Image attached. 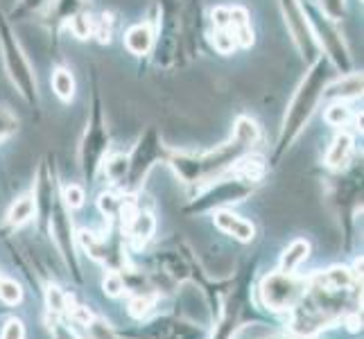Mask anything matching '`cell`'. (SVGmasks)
<instances>
[{"mask_svg": "<svg viewBox=\"0 0 364 339\" xmlns=\"http://www.w3.org/2000/svg\"><path fill=\"white\" fill-rule=\"evenodd\" d=\"M353 154H355V138L350 136L348 131L342 129L340 134L333 138V143L328 145V149H326L323 163L331 170H342V168H346L348 163H350Z\"/></svg>", "mask_w": 364, "mask_h": 339, "instance_id": "19", "label": "cell"}, {"mask_svg": "<svg viewBox=\"0 0 364 339\" xmlns=\"http://www.w3.org/2000/svg\"><path fill=\"white\" fill-rule=\"evenodd\" d=\"M249 152H254V145L233 134L227 143L213 147L208 152H170L168 166L174 170L181 183L202 190L204 185L229 174L235 163Z\"/></svg>", "mask_w": 364, "mask_h": 339, "instance_id": "4", "label": "cell"}, {"mask_svg": "<svg viewBox=\"0 0 364 339\" xmlns=\"http://www.w3.org/2000/svg\"><path fill=\"white\" fill-rule=\"evenodd\" d=\"M360 95H362V72L358 70L340 75L323 91V97L333 99V102H348V99H358Z\"/></svg>", "mask_w": 364, "mask_h": 339, "instance_id": "18", "label": "cell"}, {"mask_svg": "<svg viewBox=\"0 0 364 339\" xmlns=\"http://www.w3.org/2000/svg\"><path fill=\"white\" fill-rule=\"evenodd\" d=\"M86 5H89V0H50V23H53V28L57 30L59 25H66L73 16L82 14L86 11Z\"/></svg>", "mask_w": 364, "mask_h": 339, "instance_id": "21", "label": "cell"}, {"mask_svg": "<svg viewBox=\"0 0 364 339\" xmlns=\"http://www.w3.org/2000/svg\"><path fill=\"white\" fill-rule=\"evenodd\" d=\"M154 41H156V34L149 23H138L124 32V48L136 57L149 55V50L154 48Z\"/></svg>", "mask_w": 364, "mask_h": 339, "instance_id": "20", "label": "cell"}, {"mask_svg": "<svg viewBox=\"0 0 364 339\" xmlns=\"http://www.w3.org/2000/svg\"><path fill=\"white\" fill-rule=\"evenodd\" d=\"M61 199H64V204L70 210L73 208H80L86 202V190H84L82 185H77V183H70V185L64 188V190H61Z\"/></svg>", "mask_w": 364, "mask_h": 339, "instance_id": "35", "label": "cell"}, {"mask_svg": "<svg viewBox=\"0 0 364 339\" xmlns=\"http://www.w3.org/2000/svg\"><path fill=\"white\" fill-rule=\"evenodd\" d=\"M34 204L36 215L41 217L43 226L55 237L57 249L61 258H64L66 267L70 269L73 279L82 283V265L77 256V233H75L70 208L61 199V190L57 183V170L55 163L48 158L41 161L39 170H36V188H34Z\"/></svg>", "mask_w": 364, "mask_h": 339, "instance_id": "2", "label": "cell"}, {"mask_svg": "<svg viewBox=\"0 0 364 339\" xmlns=\"http://www.w3.org/2000/svg\"><path fill=\"white\" fill-rule=\"evenodd\" d=\"M333 80H335V68L331 66V61L326 57H319L315 64H310L308 72L304 75V80H301L296 86L290 104H287L272 163L279 161L287 149L294 145V141L301 136V131L308 127L310 118L315 116L319 102L323 99L326 86H328Z\"/></svg>", "mask_w": 364, "mask_h": 339, "instance_id": "3", "label": "cell"}, {"mask_svg": "<svg viewBox=\"0 0 364 339\" xmlns=\"http://www.w3.org/2000/svg\"><path fill=\"white\" fill-rule=\"evenodd\" d=\"M120 226H122V235L127 237L136 249H143L156 233V217L147 208L136 206Z\"/></svg>", "mask_w": 364, "mask_h": 339, "instance_id": "16", "label": "cell"}, {"mask_svg": "<svg viewBox=\"0 0 364 339\" xmlns=\"http://www.w3.org/2000/svg\"><path fill=\"white\" fill-rule=\"evenodd\" d=\"M213 25L215 30H227L235 36L237 48H249L254 43V30H251V21H249V11L240 5L233 7H215L213 9Z\"/></svg>", "mask_w": 364, "mask_h": 339, "instance_id": "14", "label": "cell"}, {"mask_svg": "<svg viewBox=\"0 0 364 339\" xmlns=\"http://www.w3.org/2000/svg\"><path fill=\"white\" fill-rule=\"evenodd\" d=\"M213 224H215L224 235H231L233 240H237V242L247 244V242H254V237H256L254 222L240 217L237 212H233L229 208L213 210Z\"/></svg>", "mask_w": 364, "mask_h": 339, "instance_id": "17", "label": "cell"}, {"mask_svg": "<svg viewBox=\"0 0 364 339\" xmlns=\"http://www.w3.org/2000/svg\"><path fill=\"white\" fill-rule=\"evenodd\" d=\"M46 325H48V333L53 339H82L77 333H75L70 325L64 321V317H57V315H50L48 312V319H46Z\"/></svg>", "mask_w": 364, "mask_h": 339, "instance_id": "29", "label": "cell"}, {"mask_svg": "<svg viewBox=\"0 0 364 339\" xmlns=\"http://www.w3.org/2000/svg\"><path fill=\"white\" fill-rule=\"evenodd\" d=\"M111 34H114V16L102 14V16L93 18V36L100 43H109Z\"/></svg>", "mask_w": 364, "mask_h": 339, "instance_id": "33", "label": "cell"}, {"mask_svg": "<svg viewBox=\"0 0 364 339\" xmlns=\"http://www.w3.org/2000/svg\"><path fill=\"white\" fill-rule=\"evenodd\" d=\"M109 147H111V136H109L107 118H105L102 97H100L97 86H93L89 122H86V129L80 143V170H82L84 181L89 185L97 179L100 170H102Z\"/></svg>", "mask_w": 364, "mask_h": 339, "instance_id": "6", "label": "cell"}, {"mask_svg": "<svg viewBox=\"0 0 364 339\" xmlns=\"http://www.w3.org/2000/svg\"><path fill=\"white\" fill-rule=\"evenodd\" d=\"M304 290H306V279L296 276V271L287 274L276 269L260 281L258 298L272 312H290L299 303Z\"/></svg>", "mask_w": 364, "mask_h": 339, "instance_id": "10", "label": "cell"}, {"mask_svg": "<svg viewBox=\"0 0 364 339\" xmlns=\"http://www.w3.org/2000/svg\"><path fill=\"white\" fill-rule=\"evenodd\" d=\"M315 5L326 18H331L335 23L342 21L346 14V0H317Z\"/></svg>", "mask_w": 364, "mask_h": 339, "instance_id": "32", "label": "cell"}, {"mask_svg": "<svg viewBox=\"0 0 364 339\" xmlns=\"http://www.w3.org/2000/svg\"><path fill=\"white\" fill-rule=\"evenodd\" d=\"M120 233H109V235H95L91 231H80L77 233V247H82L93 260L102 262L109 271H127V251H124V240Z\"/></svg>", "mask_w": 364, "mask_h": 339, "instance_id": "11", "label": "cell"}, {"mask_svg": "<svg viewBox=\"0 0 364 339\" xmlns=\"http://www.w3.org/2000/svg\"><path fill=\"white\" fill-rule=\"evenodd\" d=\"M0 339H25V325L21 319L11 317L7 319V323L3 325V333H0Z\"/></svg>", "mask_w": 364, "mask_h": 339, "instance_id": "38", "label": "cell"}, {"mask_svg": "<svg viewBox=\"0 0 364 339\" xmlns=\"http://www.w3.org/2000/svg\"><path fill=\"white\" fill-rule=\"evenodd\" d=\"M299 3L310 23L312 34H315V39H317L319 53H326V59L331 61L335 72L346 75L353 70V57H350V50L344 41V34L337 30V23L326 18L317 9V5L310 3V0H299Z\"/></svg>", "mask_w": 364, "mask_h": 339, "instance_id": "8", "label": "cell"}, {"mask_svg": "<svg viewBox=\"0 0 364 339\" xmlns=\"http://www.w3.org/2000/svg\"><path fill=\"white\" fill-rule=\"evenodd\" d=\"M256 190V183L245 181L235 177L233 172L224 174L213 183L204 185L202 190H197L195 199L186 206V212L191 215H202V212H213L218 208H229L231 204H240L247 197H251Z\"/></svg>", "mask_w": 364, "mask_h": 339, "instance_id": "9", "label": "cell"}, {"mask_svg": "<svg viewBox=\"0 0 364 339\" xmlns=\"http://www.w3.org/2000/svg\"><path fill=\"white\" fill-rule=\"evenodd\" d=\"M233 134L240 136L242 141H247L249 145H254V147L260 143V127H258V122L254 118H249V116H237L235 118Z\"/></svg>", "mask_w": 364, "mask_h": 339, "instance_id": "26", "label": "cell"}, {"mask_svg": "<svg viewBox=\"0 0 364 339\" xmlns=\"http://www.w3.org/2000/svg\"><path fill=\"white\" fill-rule=\"evenodd\" d=\"M50 5V0H18L16 7L11 9V16L9 18H16V21H23L28 18L32 14H41V11H46Z\"/></svg>", "mask_w": 364, "mask_h": 339, "instance_id": "30", "label": "cell"}, {"mask_svg": "<svg viewBox=\"0 0 364 339\" xmlns=\"http://www.w3.org/2000/svg\"><path fill=\"white\" fill-rule=\"evenodd\" d=\"M50 84H53V91L61 102H70V99L75 97V77L68 68H64V66L55 68Z\"/></svg>", "mask_w": 364, "mask_h": 339, "instance_id": "24", "label": "cell"}, {"mask_svg": "<svg viewBox=\"0 0 364 339\" xmlns=\"http://www.w3.org/2000/svg\"><path fill=\"white\" fill-rule=\"evenodd\" d=\"M170 152L172 149L163 143L161 134L154 127H147L141 134V138H138V143L134 145L132 154L127 156V177H124L120 193L136 195L143 188L152 168L159 166V163H168Z\"/></svg>", "mask_w": 364, "mask_h": 339, "instance_id": "7", "label": "cell"}, {"mask_svg": "<svg viewBox=\"0 0 364 339\" xmlns=\"http://www.w3.org/2000/svg\"><path fill=\"white\" fill-rule=\"evenodd\" d=\"M279 7L285 21V28L290 32L292 43L296 45L301 59H304L308 66L315 64L321 57V53H319L317 39H315V34H312V28L304 14V9H301V3L299 0H279Z\"/></svg>", "mask_w": 364, "mask_h": 339, "instance_id": "12", "label": "cell"}, {"mask_svg": "<svg viewBox=\"0 0 364 339\" xmlns=\"http://www.w3.org/2000/svg\"><path fill=\"white\" fill-rule=\"evenodd\" d=\"M32 217H36V204H34V195H23L18 197L11 208L7 210V224L11 229H18V226L28 224Z\"/></svg>", "mask_w": 364, "mask_h": 339, "instance_id": "23", "label": "cell"}, {"mask_svg": "<svg viewBox=\"0 0 364 339\" xmlns=\"http://www.w3.org/2000/svg\"><path fill=\"white\" fill-rule=\"evenodd\" d=\"M249 312V294L247 290H229L227 298L218 310V325L210 339H235V335L245 328Z\"/></svg>", "mask_w": 364, "mask_h": 339, "instance_id": "13", "label": "cell"}, {"mask_svg": "<svg viewBox=\"0 0 364 339\" xmlns=\"http://www.w3.org/2000/svg\"><path fill=\"white\" fill-rule=\"evenodd\" d=\"M107 174V179L111 181V185H116L118 190L124 183V177H127V156L124 154H114V156H107L102 163V170Z\"/></svg>", "mask_w": 364, "mask_h": 339, "instance_id": "25", "label": "cell"}, {"mask_svg": "<svg viewBox=\"0 0 364 339\" xmlns=\"http://www.w3.org/2000/svg\"><path fill=\"white\" fill-rule=\"evenodd\" d=\"M138 339H208L206 333L195 323H188L179 317H159L145 323Z\"/></svg>", "mask_w": 364, "mask_h": 339, "instance_id": "15", "label": "cell"}, {"mask_svg": "<svg viewBox=\"0 0 364 339\" xmlns=\"http://www.w3.org/2000/svg\"><path fill=\"white\" fill-rule=\"evenodd\" d=\"M16 129H18V118L9 109L0 107V143H3L5 138H9Z\"/></svg>", "mask_w": 364, "mask_h": 339, "instance_id": "36", "label": "cell"}, {"mask_svg": "<svg viewBox=\"0 0 364 339\" xmlns=\"http://www.w3.org/2000/svg\"><path fill=\"white\" fill-rule=\"evenodd\" d=\"M213 45L220 55H231L233 50H237V41L235 36L227 30H215L213 32Z\"/></svg>", "mask_w": 364, "mask_h": 339, "instance_id": "34", "label": "cell"}, {"mask_svg": "<svg viewBox=\"0 0 364 339\" xmlns=\"http://www.w3.org/2000/svg\"><path fill=\"white\" fill-rule=\"evenodd\" d=\"M310 256V242L304 240V237H299V240H294L290 247H287L283 251V256H281V271H287V274H294L304 262L308 260Z\"/></svg>", "mask_w": 364, "mask_h": 339, "instance_id": "22", "label": "cell"}, {"mask_svg": "<svg viewBox=\"0 0 364 339\" xmlns=\"http://www.w3.org/2000/svg\"><path fill=\"white\" fill-rule=\"evenodd\" d=\"M0 301H3L5 306H18L23 301L21 285L11 279H0Z\"/></svg>", "mask_w": 364, "mask_h": 339, "instance_id": "31", "label": "cell"}, {"mask_svg": "<svg viewBox=\"0 0 364 339\" xmlns=\"http://www.w3.org/2000/svg\"><path fill=\"white\" fill-rule=\"evenodd\" d=\"M102 287H105V292L109 296H120L124 292V279H122V274L120 271H109L105 283H102Z\"/></svg>", "mask_w": 364, "mask_h": 339, "instance_id": "37", "label": "cell"}, {"mask_svg": "<svg viewBox=\"0 0 364 339\" xmlns=\"http://www.w3.org/2000/svg\"><path fill=\"white\" fill-rule=\"evenodd\" d=\"M66 25H68V30L73 32V36H77L80 41H86V39H91V36H93V16L86 14V11H82V14H77V16H73Z\"/></svg>", "mask_w": 364, "mask_h": 339, "instance_id": "28", "label": "cell"}, {"mask_svg": "<svg viewBox=\"0 0 364 339\" xmlns=\"http://www.w3.org/2000/svg\"><path fill=\"white\" fill-rule=\"evenodd\" d=\"M360 287L337 290L310 276L299 303L290 310V335L299 339H315L321 330L340 323L360 308Z\"/></svg>", "mask_w": 364, "mask_h": 339, "instance_id": "1", "label": "cell"}, {"mask_svg": "<svg viewBox=\"0 0 364 339\" xmlns=\"http://www.w3.org/2000/svg\"><path fill=\"white\" fill-rule=\"evenodd\" d=\"M323 118H326V122L331 124V127L344 129V127H348V122H350V118H353V113H350L346 102H333L328 109H326Z\"/></svg>", "mask_w": 364, "mask_h": 339, "instance_id": "27", "label": "cell"}, {"mask_svg": "<svg viewBox=\"0 0 364 339\" xmlns=\"http://www.w3.org/2000/svg\"><path fill=\"white\" fill-rule=\"evenodd\" d=\"M0 55H3V64L9 75V82L14 84L18 95L25 99V104L34 113H39L41 109L39 82H36L30 59L25 55L14 28H11V18L3 14V9H0Z\"/></svg>", "mask_w": 364, "mask_h": 339, "instance_id": "5", "label": "cell"}, {"mask_svg": "<svg viewBox=\"0 0 364 339\" xmlns=\"http://www.w3.org/2000/svg\"><path fill=\"white\" fill-rule=\"evenodd\" d=\"M272 339H287V337H272ZM290 339H299V337H290Z\"/></svg>", "mask_w": 364, "mask_h": 339, "instance_id": "39", "label": "cell"}]
</instances>
